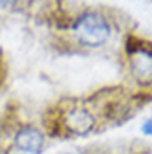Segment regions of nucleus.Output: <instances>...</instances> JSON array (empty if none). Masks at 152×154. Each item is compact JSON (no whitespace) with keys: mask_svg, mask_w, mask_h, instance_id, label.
<instances>
[{"mask_svg":"<svg viewBox=\"0 0 152 154\" xmlns=\"http://www.w3.org/2000/svg\"><path fill=\"white\" fill-rule=\"evenodd\" d=\"M72 30L82 45L100 47L110 37V25L107 19L97 12H85L75 19Z\"/></svg>","mask_w":152,"mask_h":154,"instance_id":"1","label":"nucleus"},{"mask_svg":"<svg viewBox=\"0 0 152 154\" xmlns=\"http://www.w3.org/2000/svg\"><path fill=\"white\" fill-rule=\"evenodd\" d=\"M17 149L23 151V152H30V154H40L45 144V137H44L42 131L37 129L34 126H23L15 132L14 137Z\"/></svg>","mask_w":152,"mask_h":154,"instance_id":"2","label":"nucleus"},{"mask_svg":"<svg viewBox=\"0 0 152 154\" xmlns=\"http://www.w3.org/2000/svg\"><path fill=\"white\" fill-rule=\"evenodd\" d=\"M64 126L75 136H87L94 129L95 119L87 109L75 107V109H70L68 112H65Z\"/></svg>","mask_w":152,"mask_h":154,"instance_id":"3","label":"nucleus"},{"mask_svg":"<svg viewBox=\"0 0 152 154\" xmlns=\"http://www.w3.org/2000/svg\"><path fill=\"white\" fill-rule=\"evenodd\" d=\"M130 72L141 85L152 84V50L142 47L130 55Z\"/></svg>","mask_w":152,"mask_h":154,"instance_id":"4","label":"nucleus"},{"mask_svg":"<svg viewBox=\"0 0 152 154\" xmlns=\"http://www.w3.org/2000/svg\"><path fill=\"white\" fill-rule=\"evenodd\" d=\"M141 129H142V134L150 136V137H152V119L144 121V124L141 126Z\"/></svg>","mask_w":152,"mask_h":154,"instance_id":"5","label":"nucleus"},{"mask_svg":"<svg viewBox=\"0 0 152 154\" xmlns=\"http://www.w3.org/2000/svg\"><path fill=\"white\" fill-rule=\"evenodd\" d=\"M62 154H74V152H62Z\"/></svg>","mask_w":152,"mask_h":154,"instance_id":"6","label":"nucleus"},{"mask_svg":"<svg viewBox=\"0 0 152 154\" xmlns=\"http://www.w3.org/2000/svg\"><path fill=\"white\" fill-rule=\"evenodd\" d=\"M147 154H152V151H149V152H147Z\"/></svg>","mask_w":152,"mask_h":154,"instance_id":"7","label":"nucleus"},{"mask_svg":"<svg viewBox=\"0 0 152 154\" xmlns=\"http://www.w3.org/2000/svg\"><path fill=\"white\" fill-rule=\"evenodd\" d=\"M150 119H152V117H150Z\"/></svg>","mask_w":152,"mask_h":154,"instance_id":"8","label":"nucleus"}]
</instances>
